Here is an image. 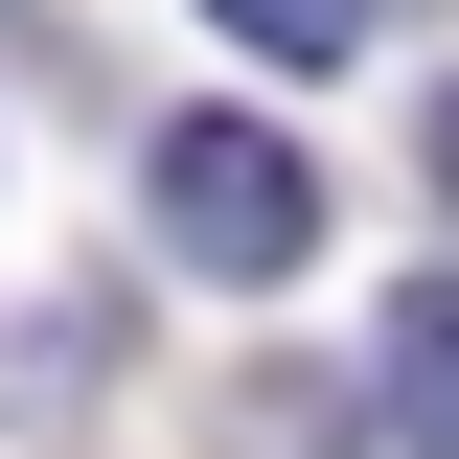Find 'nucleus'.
Returning a JSON list of instances; mask_svg holds the SVG:
<instances>
[{
	"label": "nucleus",
	"instance_id": "20e7f679",
	"mask_svg": "<svg viewBox=\"0 0 459 459\" xmlns=\"http://www.w3.org/2000/svg\"><path fill=\"white\" fill-rule=\"evenodd\" d=\"M230 437H253V459H344V413H322V391L276 368V391H230Z\"/></svg>",
	"mask_w": 459,
	"mask_h": 459
},
{
	"label": "nucleus",
	"instance_id": "7ed1b4c3",
	"mask_svg": "<svg viewBox=\"0 0 459 459\" xmlns=\"http://www.w3.org/2000/svg\"><path fill=\"white\" fill-rule=\"evenodd\" d=\"M207 23H230V47H276V69H344L391 0H207Z\"/></svg>",
	"mask_w": 459,
	"mask_h": 459
},
{
	"label": "nucleus",
	"instance_id": "f257e3e1",
	"mask_svg": "<svg viewBox=\"0 0 459 459\" xmlns=\"http://www.w3.org/2000/svg\"><path fill=\"white\" fill-rule=\"evenodd\" d=\"M138 230H161L207 299H276L322 253V161H299L276 115H161V161H138Z\"/></svg>",
	"mask_w": 459,
	"mask_h": 459
},
{
	"label": "nucleus",
	"instance_id": "f03ea898",
	"mask_svg": "<svg viewBox=\"0 0 459 459\" xmlns=\"http://www.w3.org/2000/svg\"><path fill=\"white\" fill-rule=\"evenodd\" d=\"M368 413H391L413 459H459V276H391V322H368Z\"/></svg>",
	"mask_w": 459,
	"mask_h": 459
},
{
	"label": "nucleus",
	"instance_id": "39448f33",
	"mask_svg": "<svg viewBox=\"0 0 459 459\" xmlns=\"http://www.w3.org/2000/svg\"><path fill=\"white\" fill-rule=\"evenodd\" d=\"M413 161H437V207H459V92H437V138H413Z\"/></svg>",
	"mask_w": 459,
	"mask_h": 459
}]
</instances>
